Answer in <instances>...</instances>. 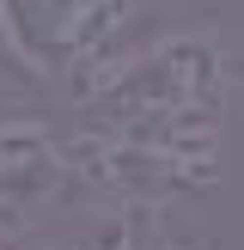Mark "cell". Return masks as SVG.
Segmentation results:
<instances>
[{
    "label": "cell",
    "instance_id": "cell-1",
    "mask_svg": "<svg viewBox=\"0 0 244 250\" xmlns=\"http://www.w3.org/2000/svg\"><path fill=\"white\" fill-rule=\"evenodd\" d=\"M232 67L202 31H177L104 61L80 92V146L92 159H134L177 177H214L226 146Z\"/></svg>",
    "mask_w": 244,
    "mask_h": 250
},
{
    "label": "cell",
    "instance_id": "cell-2",
    "mask_svg": "<svg viewBox=\"0 0 244 250\" xmlns=\"http://www.w3.org/2000/svg\"><path fill=\"white\" fill-rule=\"evenodd\" d=\"M141 0H0V37L24 67L98 73Z\"/></svg>",
    "mask_w": 244,
    "mask_h": 250
}]
</instances>
